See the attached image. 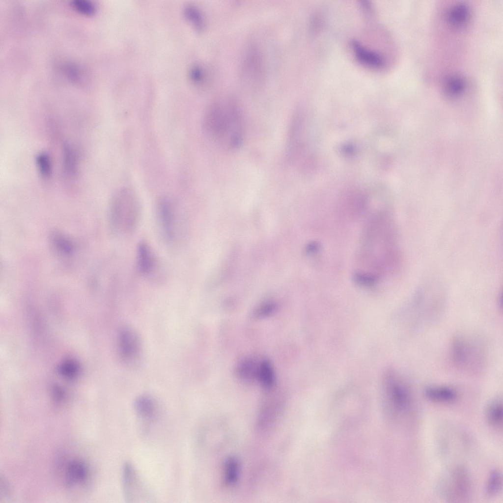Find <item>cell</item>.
I'll return each mask as SVG.
<instances>
[{
  "instance_id": "1",
  "label": "cell",
  "mask_w": 503,
  "mask_h": 503,
  "mask_svg": "<svg viewBox=\"0 0 503 503\" xmlns=\"http://www.w3.org/2000/svg\"><path fill=\"white\" fill-rule=\"evenodd\" d=\"M390 216L385 212L375 214L363 233L359 254V263L364 269L356 272L378 281L388 272L395 270L400 260L394 225Z\"/></svg>"
},
{
  "instance_id": "2",
  "label": "cell",
  "mask_w": 503,
  "mask_h": 503,
  "mask_svg": "<svg viewBox=\"0 0 503 503\" xmlns=\"http://www.w3.org/2000/svg\"><path fill=\"white\" fill-rule=\"evenodd\" d=\"M202 124L205 135L219 147L232 150L243 143L241 110L233 98L223 97L213 102L206 110Z\"/></svg>"
},
{
  "instance_id": "3",
  "label": "cell",
  "mask_w": 503,
  "mask_h": 503,
  "mask_svg": "<svg viewBox=\"0 0 503 503\" xmlns=\"http://www.w3.org/2000/svg\"><path fill=\"white\" fill-rule=\"evenodd\" d=\"M446 303V293L443 283L436 279L425 281L411 299V321L417 325L435 322L442 315Z\"/></svg>"
},
{
  "instance_id": "4",
  "label": "cell",
  "mask_w": 503,
  "mask_h": 503,
  "mask_svg": "<svg viewBox=\"0 0 503 503\" xmlns=\"http://www.w3.org/2000/svg\"><path fill=\"white\" fill-rule=\"evenodd\" d=\"M141 207L138 197L129 188H122L112 197L109 207V220L112 231L116 234L128 235L139 226Z\"/></svg>"
},
{
  "instance_id": "5",
  "label": "cell",
  "mask_w": 503,
  "mask_h": 503,
  "mask_svg": "<svg viewBox=\"0 0 503 503\" xmlns=\"http://www.w3.org/2000/svg\"><path fill=\"white\" fill-rule=\"evenodd\" d=\"M450 353L452 363L462 371L476 374L485 366L486 355L484 346L471 335H456L451 340Z\"/></svg>"
},
{
  "instance_id": "6",
  "label": "cell",
  "mask_w": 503,
  "mask_h": 503,
  "mask_svg": "<svg viewBox=\"0 0 503 503\" xmlns=\"http://www.w3.org/2000/svg\"><path fill=\"white\" fill-rule=\"evenodd\" d=\"M61 480L66 490L71 494H81L87 491L93 480L91 465L81 457L71 456L60 463Z\"/></svg>"
},
{
  "instance_id": "7",
  "label": "cell",
  "mask_w": 503,
  "mask_h": 503,
  "mask_svg": "<svg viewBox=\"0 0 503 503\" xmlns=\"http://www.w3.org/2000/svg\"><path fill=\"white\" fill-rule=\"evenodd\" d=\"M385 391L386 405L391 413L401 415L410 410L413 403L411 389L399 375L394 372L388 375Z\"/></svg>"
},
{
  "instance_id": "8",
  "label": "cell",
  "mask_w": 503,
  "mask_h": 503,
  "mask_svg": "<svg viewBox=\"0 0 503 503\" xmlns=\"http://www.w3.org/2000/svg\"><path fill=\"white\" fill-rule=\"evenodd\" d=\"M442 495L448 502H467L472 495L470 475L462 467H456L446 474L441 483Z\"/></svg>"
},
{
  "instance_id": "9",
  "label": "cell",
  "mask_w": 503,
  "mask_h": 503,
  "mask_svg": "<svg viewBox=\"0 0 503 503\" xmlns=\"http://www.w3.org/2000/svg\"><path fill=\"white\" fill-rule=\"evenodd\" d=\"M122 484L125 499L128 503L148 502L152 499L148 488L133 464L125 463L122 468Z\"/></svg>"
},
{
  "instance_id": "10",
  "label": "cell",
  "mask_w": 503,
  "mask_h": 503,
  "mask_svg": "<svg viewBox=\"0 0 503 503\" xmlns=\"http://www.w3.org/2000/svg\"><path fill=\"white\" fill-rule=\"evenodd\" d=\"M117 348L123 363L130 366L138 364L141 355V344L134 330L127 327L120 329L117 335Z\"/></svg>"
},
{
  "instance_id": "11",
  "label": "cell",
  "mask_w": 503,
  "mask_h": 503,
  "mask_svg": "<svg viewBox=\"0 0 503 503\" xmlns=\"http://www.w3.org/2000/svg\"><path fill=\"white\" fill-rule=\"evenodd\" d=\"M173 204L167 197L160 198L157 207V216L159 227L165 240L172 244L177 233V215Z\"/></svg>"
},
{
  "instance_id": "12",
  "label": "cell",
  "mask_w": 503,
  "mask_h": 503,
  "mask_svg": "<svg viewBox=\"0 0 503 503\" xmlns=\"http://www.w3.org/2000/svg\"><path fill=\"white\" fill-rule=\"evenodd\" d=\"M473 17L471 5L465 1H457L449 5L445 12V20L448 27L455 31L466 30Z\"/></svg>"
},
{
  "instance_id": "13",
  "label": "cell",
  "mask_w": 503,
  "mask_h": 503,
  "mask_svg": "<svg viewBox=\"0 0 503 503\" xmlns=\"http://www.w3.org/2000/svg\"><path fill=\"white\" fill-rule=\"evenodd\" d=\"M242 63V75L246 82L252 85L260 83L264 69L262 56L258 49L255 47L249 49Z\"/></svg>"
},
{
  "instance_id": "14",
  "label": "cell",
  "mask_w": 503,
  "mask_h": 503,
  "mask_svg": "<svg viewBox=\"0 0 503 503\" xmlns=\"http://www.w3.org/2000/svg\"><path fill=\"white\" fill-rule=\"evenodd\" d=\"M468 87L467 78L463 74L453 72L446 75L442 80L441 90L449 99H457L466 93Z\"/></svg>"
},
{
  "instance_id": "15",
  "label": "cell",
  "mask_w": 503,
  "mask_h": 503,
  "mask_svg": "<svg viewBox=\"0 0 503 503\" xmlns=\"http://www.w3.org/2000/svg\"><path fill=\"white\" fill-rule=\"evenodd\" d=\"M134 406L137 416L142 421L151 422L158 417V404L155 399L149 395L143 394L137 397Z\"/></svg>"
},
{
  "instance_id": "16",
  "label": "cell",
  "mask_w": 503,
  "mask_h": 503,
  "mask_svg": "<svg viewBox=\"0 0 503 503\" xmlns=\"http://www.w3.org/2000/svg\"><path fill=\"white\" fill-rule=\"evenodd\" d=\"M157 260L150 246L145 242H140L137 247V265L139 271L148 276L155 269Z\"/></svg>"
},
{
  "instance_id": "17",
  "label": "cell",
  "mask_w": 503,
  "mask_h": 503,
  "mask_svg": "<svg viewBox=\"0 0 503 503\" xmlns=\"http://www.w3.org/2000/svg\"><path fill=\"white\" fill-rule=\"evenodd\" d=\"M424 393L428 399L436 402H451L457 397L454 389L444 386H428L424 389Z\"/></svg>"
},
{
  "instance_id": "18",
  "label": "cell",
  "mask_w": 503,
  "mask_h": 503,
  "mask_svg": "<svg viewBox=\"0 0 503 503\" xmlns=\"http://www.w3.org/2000/svg\"><path fill=\"white\" fill-rule=\"evenodd\" d=\"M351 45L356 58L361 62L374 68L384 66V59L378 54L367 50L356 41H353Z\"/></svg>"
},
{
  "instance_id": "19",
  "label": "cell",
  "mask_w": 503,
  "mask_h": 503,
  "mask_svg": "<svg viewBox=\"0 0 503 503\" xmlns=\"http://www.w3.org/2000/svg\"><path fill=\"white\" fill-rule=\"evenodd\" d=\"M259 363L247 358L241 360L236 367V374L239 378L245 381L257 379Z\"/></svg>"
},
{
  "instance_id": "20",
  "label": "cell",
  "mask_w": 503,
  "mask_h": 503,
  "mask_svg": "<svg viewBox=\"0 0 503 503\" xmlns=\"http://www.w3.org/2000/svg\"><path fill=\"white\" fill-rule=\"evenodd\" d=\"M50 240L52 247L58 254L68 256L73 252L72 241L62 233L56 231L52 233Z\"/></svg>"
},
{
  "instance_id": "21",
  "label": "cell",
  "mask_w": 503,
  "mask_h": 503,
  "mask_svg": "<svg viewBox=\"0 0 503 503\" xmlns=\"http://www.w3.org/2000/svg\"><path fill=\"white\" fill-rule=\"evenodd\" d=\"M257 379L266 389H271L274 385L275 376L273 368L267 360H263L259 363Z\"/></svg>"
},
{
  "instance_id": "22",
  "label": "cell",
  "mask_w": 503,
  "mask_h": 503,
  "mask_svg": "<svg viewBox=\"0 0 503 503\" xmlns=\"http://www.w3.org/2000/svg\"><path fill=\"white\" fill-rule=\"evenodd\" d=\"M488 423L496 428L503 425V403L500 399H496L488 405L486 412Z\"/></svg>"
},
{
  "instance_id": "23",
  "label": "cell",
  "mask_w": 503,
  "mask_h": 503,
  "mask_svg": "<svg viewBox=\"0 0 503 503\" xmlns=\"http://www.w3.org/2000/svg\"><path fill=\"white\" fill-rule=\"evenodd\" d=\"M78 158L73 147L65 145L63 150V164L64 170L69 176H74L77 171Z\"/></svg>"
},
{
  "instance_id": "24",
  "label": "cell",
  "mask_w": 503,
  "mask_h": 503,
  "mask_svg": "<svg viewBox=\"0 0 503 503\" xmlns=\"http://www.w3.org/2000/svg\"><path fill=\"white\" fill-rule=\"evenodd\" d=\"M502 475L498 470H492L487 481L485 491L489 496H495L502 489Z\"/></svg>"
},
{
  "instance_id": "25",
  "label": "cell",
  "mask_w": 503,
  "mask_h": 503,
  "mask_svg": "<svg viewBox=\"0 0 503 503\" xmlns=\"http://www.w3.org/2000/svg\"><path fill=\"white\" fill-rule=\"evenodd\" d=\"M35 162L40 176L44 179L49 178L52 171L50 156L45 152L39 153L36 156Z\"/></svg>"
},
{
  "instance_id": "26",
  "label": "cell",
  "mask_w": 503,
  "mask_h": 503,
  "mask_svg": "<svg viewBox=\"0 0 503 503\" xmlns=\"http://www.w3.org/2000/svg\"><path fill=\"white\" fill-rule=\"evenodd\" d=\"M239 466L238 461L233 457L226 460L224 465V478L227 484L236 482L239 476Z\"/></svg>"
},
{
  "instance_id": "27",
  "label": "cell",
  "mask_w": 503,
  "mask_h": 503,
  "mask_svg": "<svg viewBox=\"0 0 503 503\" xmlns=\"http://www.w3.org/2000/svg\"><path fill=\"white\" fill-rule=\"evenodd\" d=\"M277 309V305L271 301H267L257 306L252 311V316L254 319H262L271 315Z\"/></svg>"
},
{
  "instance_id": "28",
  "label": "cell",
  "mask_w": 503,
  "mask_h": 503,
  "mask_svg": "<svg viewBox=\"0 0 503 503\" xmlns=\"http://www.w3.org/2000/svg\"><path fill=\"white\" fill-rule=\"evenodd\" d=\"M185 16L195 28L200 29L203 27V19L201 13L195 6H187L184 10Z\"/></svg>"
},
{
  "instance_id": "29",
  "label": "cell",
  "mask_w": 503,
  "mask_h": 503,
  "mask_svg": "<svg viewBox=\"0 0 503 503\" xmlns=\"http://www.w3.org/2000/svg\"><path fill=\"white\" fill-rule=\"evenodd\" d=\"M72 7L78 12L85 15H92L96 10L95 5L85 0H75L72 3Z\"/></svg>"
},
{
  "instance_id": "30",
  "label": "cell",
  "mask_w": 503,
  "mask_h": 503,
  "mask_svg": "<svg viewBox=\"0 0 503 503\" xmlns=\"http://www.w3.org/2000/svg\"><path fill=\"white\" fill-rule=\"evenodd\" d=\"M78 370L77 364L71 361L65 362L60 367V372L67 378H74L77 374Z\"/></svg>"
}]
</instances>
